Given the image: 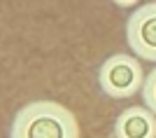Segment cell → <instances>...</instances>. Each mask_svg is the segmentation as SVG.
Here are the masks:
<instances>
[{
  "label": "cell",
  "instance_id": "6da1fadb",
  "mask_svg": "<svg viewBox=\"0 0 156 138\" xmlns=\"http://www.w3.org/2000/svg\"><path fill=\"white\" fill-rule=\"evenodd\" d=\"M9 138H79L75 112L56 101H33L12 119Z\"/></svg>",
  "mask_w": 156,
  "mask_h": 138
},
{
  "label": "cell",
  "instance_id": "7a4b0ae2",
  "mask_svg": "<svg viewBox=\"0 0 156 138\" xmlns=\"http://www.w3.org/2000/svg\"><path fill=\"white\" fill-rule=\"evenodd\" d=\"M98 84L107 99L126 101L142 91L144 87V70L137 56L130 54H112L103 61L98 70Z\"/></svg>",
  "mask_w": 156,
  "mask_h": 138
},
{
  "label": "cell",
  "instance_id": "3957f363",
  "mask_svg": "<svg viewBox=\"0 0 156 138\" xmlns=\"http://www.w3.org/2000/svg\"><path fill=\"white\" fill-rule=\"evenodd\" d=\"M126 42L137 59L156 63V0L133 9L126 21Z\"/></svg>",
  "mask_w": 156,
  "mask_h": 138
},
{
  "label": "cell",
  "instance_id": "277c9868",
  "mask_svg": "<svg viewBox=\"0 0 156 138\" xmlns=\"http://www.w3.org/2000/svg\"><path fill=\"white\" fill-rule=\"evenodd\" d=\"M114 138H156V115L147 105H128L114 119Z\"/></svg>",
  "mask_w": 156,
  "mask_h": 138
},
{
  "label": "cell",
  "instance_id": "5b68a950",
  "mask_svg": "<svg viewBox=\"0 0 156 138\" xmlns=\"http://www.w3.org/2000/svg\"><path fill=\"white\" fill-rule=\"evenodd\" d=\"M142 101L144 105L149 108L151 112L156 115V68L144 77V87H142Z\"/></svg>",
  "mask_w": 156,
  "mask_h": 138
},
{
  "label": "cell",
  "instance_id": "8992f818",
  "mask_svg": "<svg viewBox=\"0 0 156 138\" xmlns=\"http://www.w3.org/2000/svg\"><path fill=\"white\" fill-rule=\"evenodd\" d=\"M112 2H114L117 7H135L140 0H112Z\"/></svg>",
  "mask_w": 156,
  "mask_h": 138
}]
</instances>
